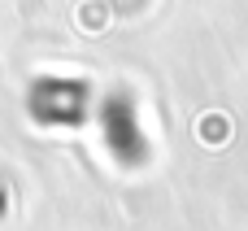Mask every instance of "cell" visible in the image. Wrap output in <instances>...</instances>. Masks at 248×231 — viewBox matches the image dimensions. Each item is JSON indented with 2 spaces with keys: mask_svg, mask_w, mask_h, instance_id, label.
Listing matches in <instances>:
<instances>
[{
  "mask_svg": "<svg viewBox=\"0 0 248 231\" xmlns=\"http://www.w3.org/2000/svg\"><path fill=\"white\" fill-rule=\"evenodd\" d=\"M100 140L126 166H140V157H148L144 118H140V109H135V100L126 92H109L105 96V105H100Z\"/></svg>",
  "mask_w": 248,
  "mask_h": 231,
  "instance_id": "cell-1",
  "label": "cell"
},
{
  "mask_svg": "<svg viewBox=\"0 0 248 231\" xmlns=\"http://www.w3.org/2000/svg\"><path fill=\"white\" fill-rule=\"evenodd\" d=\"M31 118L48 127H74L87 118V83L74 79H39L31 87Z\"/></svg>",
  "mask_w": 248,
  "mask_h": 231,
  "instance_id": "cell-2",
  "label": "cell"
}]
</instances>
